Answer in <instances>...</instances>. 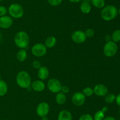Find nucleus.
<instances>
[{"instance_id":"1","label":"nucleus","mask_w":120,"mask_h":120,"mask_svg":"<svg viewBox=\"0 0 120 120\" xmlns=\"http://www.w3.org/2000/svg\"><path fill=\"white\" fill-rule=\"evenodd\" d=\"M16 82L20 88L23 89L30 88L32 84L30 75L25 71H21L16 75Z\"/></svg>"},{"instance_id":"2","label":"nucleus","mask_w":120,"mask_h":120,"mask_svg":"<svg viewBox=\"0 0 120 120\" xmlns=\"http://www.w3.org/2000/svg\"><path fill=\"white\" fill-rule=\"evenodd\" d=\"M29 36L24 31H19L14 36V42L20 49H25L29 44Z\"/></svg>"},{"instance_id":"3","label":"nucleus","mask_w":120,"mask_h":120,"mask_svg":"<svg viewBox=\"0 0 120 120\" xmlns=\"http://www.w3.org/2000/svg\"><path fill=\"white\" fill-rule=\"evenodd\" d=\"M118 15V10L115 6L108 5L104 6L101 11V17L103 20L110 21L116 18Z\"/></svg>"},{"instance_id":"4","label":"nucleus","mask_w":120,"mask_h":120,"mask_svg":"<svg viewBox=\"0 0 120 120\" xmlns=\"http://www.w3.org/2000/svg\"><path fill=\"white\" fill-rule=\"evenodd\" d=\"M8 13L12 18L19 19L24 15V9L21 5L18 3L11 4L8 8Z\"/></svg>"},{"instance_id":"5","label":"nucleus","mask_w":120,"mask_h":120,"mask_svg":"<svg viewBox=\"0 0 120 120\" xmlns=\"http://www.w3.org/2000/svg\"><path fill=\"white\" fill-rule=\"evenodd\" d=\"M118 51V46L117 43L112 41L107 42L103 47V53L107 57H112L114 56Z\"/></svg>"},{"instance_id":"6","label":"nucleus","mask_w":120,"mask_h":120,"mask_svg":"<svg viewBox=\"0 0 120 120\" xmlns=\"http://www.w3.org/2000/svg\"><path fill=\"white\" fill-rule=\"evenodd\" d=\"M31 51L33 55L36 57H42L47 52V48L44 44L36 43L32 47Z\"/></svg>"},{"instance_id":"7","label":"nucleus","mask_w":120,"mask_h":120,"mask_svg":"<svg viewBox=\"0 0 120 120\" xmlns=\"http://www.w3.org/2000/svg\"><path fill=\"white\" fill-rule=\"evenodd\" d=\"M62 84L57 78H52L48 80L47 82V87L48 89L52 93H58L60 92Z\"/></svg>"},{"instance_id":"8","label":"nucleus","mask_w":120,"mask_h":120,"mask_svg":"<svg viewBox=\"0 0 120 120\" xmlns=\"http://www.w3.org/2000/svg\"><path fill=\"white\" fill-rule=\"evenodd\" d=\"M71 39L76 44L84 43L86 41L87 36L84 31L82 30L75 31L71 35Z\"/></svg>"},{"instance_id":"9","label":"nucleus","mask_w":120,"mask_h":120,"mask_svg":"<svg viewBox=\"0 0 120 120\" xmlns=\"http://www.w3.org/2000/svg\"><path fill=\"white\" fill-rule=\"evenodd\" d=\"M49 111H50V107L49 104L44 101L40 102L38 105L36 109V114L41 117L47 116V115L49 114Z\"/></svg>"},{"instance_id":"10","label":"nucleus","mask_w":120,"mask_h":120,"mask_svg":"<svg viewBox=\"0 0 120 120\" xmlns=\"http://www.w3.org/2000/svg\"><path fill=\"white\" fill-rule=\"evenodd\" d=\"M86 101V96L82 92H76L71 96V102L75 105L80 107L83 105Z\"/></svg>"},{"instance_id":"11","label":"nucleus","mask_w":120,"mask_h":120,"mask_svg":"<svg viewBox=\"0 0 120 120\" xmlns=\"http://www.w3.org/2000/svg\"><path fill=\"white\" fill-rule=\"evenodd\" d=\"M94 94L98 96H105L109 93L108 88L104 84H98L93 88Z\"/></svg>"},{"instance_id":"12","label":"nucleus","mask_w":120,"mask_h":120,"mask_svg":"<svg viewBox=\"0 0 120 120\" xmlns=\"http://www.w3.org/2000/svg\"><path fill=\"white\" fill-rule=\"evenodd\" d=\"M13 24V19L8 15L0 17V28L7 29L12 27Z\"/></svg>"},{"instance_id":"13","label":"nucleus","mask_w":120,"mask_h":120,"mask_svg":"<svg viewBox=\"0 0 120 120\" xmlns=\"http://www.w3.org/2000/svg\"><path fill=\"white\" fill-rule=\"evenodd\" d=\"M30 87L35 91L41 92L45 89V84L43 81L41 80H38L32 82Z\"/></svg>"},{"instance_id":"14","label":"nucleus","mask_w":120,"mask_h":120,"mask_svg":"<svg viewBox=\"0 0 120 120\" xmlns=\"http://www.w3.org/2000/svg\"><path fill=\"white\" fill-rule=\"evenodd\" d=\"M49 76V71L47 67L41 66L38 69V76L39 79L42 81H44L48 78Z\"/></svg>"},{"instance_id":"15","label":"nucleus","mask_w":120,"mask_h":120,"mask_svg":"<svg viewBox=\"0 0 120 120\" xmlns=\"http://www.w3.org/2000/svg\"><path fill=\"white\" fill-rule=\"evenodd\" d=\"M73 116L70 111L67 109L62 110L58 115L57 120H72Z\"/></svg>"},{"instance_id":"16","label":"nucleus","mask_w":120,"mask_h":120,"mask_svg":"<svg viewBox=\"0 0 120 120\" xmlns=\"http://www.w3.org/2000/svg\"><path fill=\"white\" fill-rule=\"evenodd\" d=\"M55 101L59 105L64 104L67 101V97L66 94L62 92H59L58 93H56V96H55Z\"/></svg>"},{"instance_id":"17","label":"nucleus","mask_w":120,"mask_h":120,"mask_svg":"<svg viewBox=\"0 0 120 120\" xmlns=\"http://www.w3.org/2000/svg\"><path fill=\"white\" fill-rule=\"evenodd\" d=\"M80 8L82 13L84 14H88L91 11V5L89 2L82 1L80 6Z\"/></svg>"},{"instance_id":"18","label":"nucleus","mask_w":120,"mask_h":120,"mask_svg":"<svg viewBox=\"0 0 120 120\" xmlns=\"http://www.w3.org/2000/svg\"><path fill=\"white\" fill-rule=\"evenodd\" d=\"M56 42L57 40L56 38L53 36H50L46 39L44 44L47 48H52L56 45Z\"/></svg>"},{"instance_id":"19","label":"nucleus","mask_w":120,"mask_h":120,"mask_svg":"<svg viewBox=\"0 0 120 120\" xmlns=\"http://www.w3.org/2000/svg\"><path fill=\"white\" fill-rule=\"evenodd\" d=\"M28 54L25 49H20L16 53V59L19 62H24L27 58Z\"/></svg>"},{"instance_id":"20","label":"nucleus","mask_w":120,"mask_h":120,"mask_svg":"<svg viewBox=\"0 0 120 120\" xmlns=\"http://www.w3.org/2000/svg\"><path fill=\"white\" fill-rule=\"evenodd\" d=\"M8 87L7 82L2 80H0V96H3L7 94Z\"/></svg>"},{"instance_id":"21","label":"nucleus","mask_w":120,"mask_h":120,"mask_svg":"<svg viewBox=\"0 0 120 120\" xmlns=\"http://www.w3.org/2000/svg\"><path fill=\"white\" fill-rule=\"evenodd\" d=\"M93 5L98 9H102L105 6V0H91Z\"/></svg>"},{"instance_id":"22","label":"nucleus","mask_w":120,"mask_h":120,"mask_svg":"<svg viewBox=\"0 0 120 120\" xmlns=\"http://www.w3.org/2000/svg\"><path fill=\"white\" fill-rule=\"evenodd\" d=\"M111 41L113 42H118L120 41V29H117V30L114 31L112 32V35H111Z\"/></svg>"},{"instance_id":"23","label":"nucleus","mask_w":120,"mask_h":120,"mask_svg":"<svg viewBox=\"0 0 120 120\" xmlns=\"http://www.w3.org/2000/svg\"><path fill=\"white\" fill-rule=\"evenodd\" d=\"M105 117V112L102 110H98L94 114L93 116L94 120H103Z\"/></svg>"},{"instance_id":"24","label":"nucleus","mask_w":120,"mask_h":120,"mask_svg":"<svg viewBox=\"0 0 120 120\" xmlns=\"http://www.w3.org/2000/svg\"><path fill=\"white\" fill-rule=\"evenodd\" d=\"M82 93L84 95V96H91L94 94L93 88L90 87H85L82 91Z\"/></svg>"},{"instance_id":"25","label":"nucleus","mask_w":120,"mask_h":120,"mask_svg":"<svg viewBox=\"0 0 120 120\" xmlns=\"http://www.w3.org/2000/svg\"><path fill=\"white\" fill-rule=\"evenodd\" d=\"M116 96L113 94H109L108 93L105 96V102L107 104H111L116 100Z\"/></svg>"},{"instance_id":"26","label":"nucleus","mask_w":120,"mask_h":120,"mask_svg":"<svg viewBox=\"0 0 120 120\" xmlns=\"http://www.w3.org/2000/svg\"><path fill=\"white\" fill-rule=\"evenodd\" d=\"M84 33H85L86 36H87V38H91L94 35L95 31L93 28H89L84 31Z\"/></svg>"},{"instance_id":"27","label":"nucleus","mask_w":120,"mask_h":120,"mask_svg":"<svg viewBox=\"0 0 120 120\" xmlns=\"http://www.w3.org/2000/svg\"><path fill=\"white\" fill-rule=\"evenodd\" d=\"M79 120H94L93 116L89 114H84L80 116Z\"/></svg>"},{"instance_id":"28","label":"nucleus","mask_w":120,"mask_h":120,"mask_svg":"<svg viewBox=\"0 0 120 120\" xmlns=\"http://www.w3.org/2000/svg\"><path fill=\"white\" fill-rule=\"evenodd\" d=\"M48 2L53 7H56L61 4L63 0H47Z\"/></svg>"},{"instance_id":"29","label":"nucleus","mask_w":120,"mask_h":120,"mask_svg":"<svg viewBox=\"0 0 120 120\" xmlns=\"http://www.w3.org/2000/svg\"><path fill=\"white\" fill-rule=\"evenodd\" d=\"M8 13V8L5 6L0 5V17L6 15Z\"/></svg>"},{"instance_id":"30","label":"nucleus","mask_w":120,"mask_h":120,"mask_svg":"<svg viewBox=\"0 0 120 120\" xmlns=\"http://www.w3.org/2000/svg\"><path fill=\"white\" fill-rule=\"evenodd\" d=\"M32 66L35 69H38L42 65H41V63L40 61H38V60H35L33 61Z\"/></svg>"},{"instance_id":"31","label":"nucleus","mask_w":120,"mask_h":120,"mask_svg":"<svg viewBox=\"0 0 120 120\" xmlns=\"http://www.w3.org/2000/svg\"><path fill=\"white\" fill-rule=\"evenodd\" d=\"M69 91H70V88L68 85H62L60 92L64 93V94H66L69 93Z\"/></svg>"},{"instance_id":"32","label":"nucleus","mask_w":120,"mask_h":120,"mask_svg":"<svg viewBox=\"0 0 120 120\" xmlns=\"http://www.w3.org/2000/svg\"><path fill=\"white\" fill-rule=\"evenodd\" d=\"M116 102H117V105H119L120 107V93L118 95H117V96H116Z\"/></svg>"},{"instance_id":"33","label":"nucleus","mask_w":120,"mask_h":120,"mask_svg":"<svg viewBox=\"0 0 120 120\" xmlns=\"http://www.w3.org/2000/svg\"><path fill=\"white\" fill-rule=\"evenodd\" d=\"M103 120H116V119L112 116H107L106 117H104Z\"/></svg>"},{"instance_id":"34","label":"nucleus","mask_w":120,"mask_h":120,"mask_svg":"<svg viewBox=\"0 0 120 120\" xmlns=\"http://www.w3.org/2000/svg\"><path fill=\"white\" fill-rule=\"evenodd\" d=\"M105 40L106 42L111 41V36L109 35H106L105 36Z\"/></svg>"},{"instance_id":"35","label":"nucleus","mask_w":120,"mask_h":120,"mask_svg":"<svg viewBox=\"0 0 120 120\" xmlns=\"http://www.w3.org/2000/svg\"><path fill=\"white\" fill-rule=\"evenodd\" d=\"M69 1H70V2H71V3H78L79 2H80V1H81V0H69Z\"/></svg>"},{"instance_id":"36","label":"nucleus","mask_w":120,"mask_h":120,"mask_svg":"<svg viewBox=\"0 0 120 120\" xmlns=\"http://www.w3.org/2000/svg\"><path fill=\"white\" fill-rule=\"evenodd\" d=\"M107 107H104L103 108V109H101L102 111H103V112H105L107 111Z\"/></svg>"},{"instance_id":"37","label":"nucleus","mask_w":120,"mask_h":120,"mask_svg":"<svg viewBox=\"0 0 120 120\" xmlns=\"http://www.w3.org/2000/svg\"><path fill=\"white\" fill-rule=\"evenodd\" d=\"M42 118V120H49V118L47 117V116H43V117H41Z\"/></svg>"},{"instance_id":"38","label":"nucleus","mask_w":120,"mask_h":120,"mask_svg":"<svg viewBox=\"0 0 120 120\" xmlns=\"http://www.w3.org/2000/svg\"><path fill=\"white\" fill-rule=\"evenodd\" d=\"M83 1H84V2H90L91 1V0H82Z\"/></svg>"},{"instance_id":"39","label":"nucleus","mask_w":120,"mask_h":120,"mask_svg":"<svg viewBox=\"0 0 120 120\" xmlns=\"http://www.w3.org/2000/svg\"><path fill=\"white\" fill-rule=\"evenodd\" d=\"M118 14H119V15H120V8L119 9V10L118 11Z\"/></svg>"},{"instance_id":"40","label":"nucleus","mask_w":120,"mask_h":120,"mask_svg":"<svg viewBox=\"0 0 120 120\" xmlns=\"http://www.w3.org/2000/svg\"><path fill=\"white\" fill-rule=\"evenodd\" d=\"M1 37H2V35H1V32H0V40H1Z\"/></svg>"},{"instance_id":"41","label":"nucleus","mask_w":120,"mask_h":120,"mask_svg":"<svg viewBox=\"0 0 120 120\" xmlns=\"http://www.w3.org/2000/svg\"><path fill=\"white\" fill-rule=\"evenodd\" d=\"M0 80H2V79H1V75H0Z\"/></svg>"},{"instance_id":"42","label":"nucleus","mask_w":120,"mask_h":120,"mask_svg":"<svg viewBox=\"0 0 120 120\" xmlns=\"http://www.w3.org/2000/svg\"></svg>"},{"instance_id":"43","label":"nucleus","mask_w":120,"mask_h":120,"mask_svg":"<svg viewBox=\"0 0 120 120\" xmlns=\"http://www.w3.org/2000/svg\"></svg>"}]
</instances>
